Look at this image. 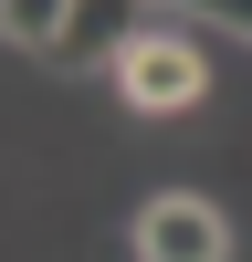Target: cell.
I'll list each match as a JSON object with an SVG mask.
<instances>
[{"instance_id":"1","label":"cell","mask_w":252,"mask_h":262,"mask_svg":"<svg viewBox=\"0 0 252 262\" xmlns=\"http://www.w3.org/2000/svg\"><path fill=\"white\" fill-rule=\"evenodd\" d=\"M116 95H126V116H147V126L189 116V105L210 95V42L189 32V21H158V32L116 63Z\"/></svg>"},{"instance_id":"5","label":"cell","mask_w":252,"mask_h":262,"mask_svg":"<svg viewBox=\"0 0 252 262\" xmlns=\"http://www.w3.org/2000/svg\"><path fill=\"white\" fill-rule=\"evenodd\" d=\"M179 11H200V21H221V32L252 42V0H179Z\"/></svg>"},{"instance_id":"4","label":"cell","mask_w":252,"mask_h":262,"mask_svg":"<svg viewBox=\"0 0 252 262\" xmlns=\"http://www.w3.org/2000/svg\"><path fill=\"white\" fill-rule=\"evenodd\" d=\"M63 32H74V0H11L0 11V42H21V53H63Z\"/></svg>"},{"instance_id":"6","label":"cell","mask_w":252,"mask_h":262,"mask_svg":"<svg viewBox=\"0 0 252 262\" xmlns=\"http://www.w3.org/2000/svg\"><path fill=\"white\" fill-rule=\"evenodd\" d=\"M0 11H11V0H0Z\"/></svg>"},{"instance_id":"3","label":"cell","mask_w":252,"mask_h":262,"mask_svg":"<svg viewBox=\"0 0 252 262\" xmlns=\"http://www.w3.org/2000/svg\"><path fill=\"white\" fill-rule=\"evenodd\" d=\"M147 32H158V11H147V0H74V32H63V63H105V74H116V63L137 53Z\"/></svg>"},{"instance_id":"2","label":"cell","mask_w":252,"mask_h":262,"mask_svg":"<svg viewBox=\"0 0 252 262\" xmlns=\"http://www.w3.org/2000/svg\"><path fill=\"white\" fill-rule=\"evenodd\" d=\"M137 262H231V221L189 189H168L137 210Z\"/></svg>"}]
</instances>
